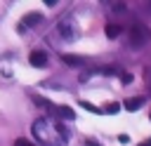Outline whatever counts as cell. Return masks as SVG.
<instances>
[{"instance_id": "6da1fadb", "label": "cell", "mask_w": 151, "mask_h": 146, "mask_svg": "<svg viewBox=\"0 0 151 146\" xmlns=\"http://www.w3.org/2000/svg\"><path fill=\"white\" fill-rule=\"evenodd\" d=\"M31 134L42 146H66L71 141V130L54 118H38L31 127Z\"/></svg>"}, {"instance_id": "7a4b0ae2", "label": "cell", "mask_w": 151, "mask_h": 146, "mask_svg": "<svg viewBox=\"0 0 151 146\" xmlns=\"http://www.w3.org/2000/svg\"><path fill=\"white\" fill-rule=\"evenodd\" d=\"M57 33L68 42V40H76V38L80 35V26L76 24V19H73L71 14H66V16L59 19V24H57Z\"/></svg>"}, {"instance_id": "3957f363", "label": "cell", "mask_w": 151, "mask_h": 146, "mask_svg": "<svg viewBox=\"0 0 151 146\" xmlns=\"http://www.w3.org/2000/svg\"><path fill=\"white\" fill-rule=\"evenodd\" d=\"M28 61H31L35 68H42V66H47V52H45V49H33L31 57H28Z\"/></svg>"}, {"instance_id": "277c9868", "label": "cell", "mask_w": 151, "mask_h": 146, "mask_svg": "<svg viewBox=\"0 0 151 146\" xmlns=\"http://www.w3.org/2000/svg\"><path fill=\"white\" fill-rule=\"evenodd\" d=\"M21 21H24V26H38V24L42 21V14H40V12H31V14H26Z\"/></svg>"}, {"instance_id": "5b68a950", "label": "cell", "mask_w": 151, "mask_h": 146, "mask_svg": "<svg viewBox=\"0 0 151 146\" xmlns=\"http://www.w3.org/2000/svg\"><path fill=\"white\" fill-rule=\"evenodd\" d=\"M61 61L66 66H83L85 64V59L83 57H76V54H61Z\"/></svg>"}, {"instance_id": "8992f818", "label": "cell", "mask_w": 151, "mask_h": 146, "mask_svg": "<svg viewBox=\"0 0 151 146\" xmlns=\"http://www.w3.org/2000/svg\"><path fill=\"white\" fill-rule=\"evenodd\" d=\"M123 106H125L127 111H137V108H142V106H144V99H142V97H130Z\"/></svg>"}, {"instance_id": "52a82bcc", "label": "cell", "mask_w": 151, "mask_h": 146, "mask_svg": "<svg viewBox=\"0 0 151 146\" xmlns=\"http://www.w3.org/2000/svg\"><path fill=\"white\" fill-rule=\"evenodd\" d=\"M54 111H57V115H61L64 120H73V118H76L73 108H68V106H54Z\"/></svg>"}, {"instance_id": "ba28073f", "label": "cell", "mask_w": 151, "mask_h": 146, "mask_svg": "<svg viewBox=\"0 0 151 146\" xmlns=\"http://www.w3.org/2000/svg\"><path fill=\"white\" fill-rule=\"evenodd\" d=\"M120 33H123V26H120V24H109V26H106V35H109V38H118Z\"/></svg>"}, {"instance_id": "9c48e42d", "label": "cell", "mask_w": 151, "mask_h": 146, "mask_svg": "<svg viewBox=\"0 0 151 146\" xmlns=\"http://www.w3.org/2000/svg\"><path fill=\"white\" fill-rule=\"evenodd\" d=\"M80 106H83V108H85V111H92V113H99V111H101V108H97V106H94V104H90V101H85V99H83V101H80Z\"/></svg>"}, {"instance_id": "30bf717a", "label": "cell", "mask_w": 151, "mask_h": 146, "mask_svg": "<svg viewBox=\"0 0 151 146\" xmlns=\"http://www.w3.org/2000/svg\"><path fill=\"white\" fill-rule=\"evenodd\" d=\"M104 111H106V113H118V111H120V104H118V101H111V104H106Z\"/></svg>"}, {"instance_id": "8fae6325", "label": "cell", "mask_w": 151, "mask_h": 146, "mask_svg": "<svg viewBox=\"0 0 151 146\" xmlns=\"http://www.w3.org/2000/svg\"><path fill=\"white\" fill-rule=\"evenodd\" d=\"M120 80H123V85H130L132 82V75L130 73H120Z\"/></svg>"}, {"instance_id": "7c38bea8", "label": "cell", "mask_w": 151, "mask_h": 146, "mask_svg": "<svg viewBox=\"0 0 151 146\" xmlns=\"http://www.w3.org/2000/svg\"><path fill=\"white\" fill-rule=\"evenodd\" d=\"M14 146H33V144H28V139H17Z\"/></svg>"}, {"instance_id": "4fadbf2b", "label": "cell", "mask_w": 151, "mask_h": 146, "mask_svg": "<svg viewBox=\"0 0 151 146\" xmlns=\"http://www.w3.org/2000/svg\"><path fill=\"white\" fill-rule=\"evenodd\" d=\"M118 141H120V144H130V137H127V134H120Z\"/></svg>"}, {"instance_id": "5bb4252c", "label": "cell", "mask_w": 151, "mask_h": 146, "mask_svg": "<svg viewBox=\"0 0 151 146\" xmlns=\"http://www.w3.org/2000/svg\"><path fill=\"white\" fill-rule=\"evenodd\" d=\"M137 146H151V137H149V139H144V141H139Z\"/></svg>"}, {"instance_id": "9a60e30c", "label": "cell", "mask_w": 151, "mask_h": 146, "mask_svg": "<svg viewBox=\"0 0 151 146\" xmlns=\"http://www.w3.org/2000/svg\"><path fill=\"white\" fill-rule=\"evenodd\" d=\"M149 118H151V115H149Z\"/></svg>"}]
</instances>
